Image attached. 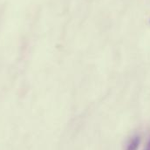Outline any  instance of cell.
I'll list each match as a JSON object with an SVG mask.
<instances>
[{
  "mask_svg": "<svg viewBox=\"0 0 150 150\" xmlns=\"http://www.w3.org/2000/svg\"><path fill=\"white\" fill-rule=\"evenodd\" d=\"M141 143H142L141 136L138 135V134L134 135L132 138H130V140L127 143L125 150H139Z\"/></svg>",
  "mask_w": 150,
  "mask_h": 150,
  "instance_id": "obj_1",
  "label": "cell"
},
{
  "mask_svg": "<svg viewBox=\"0 0 150 150\" xmlns=\"http://www.w3.org/2000/svg\"><path fill=\"white\" fill-rule=\"evenodd\" d=\"M149 23H150V20H149Z\"/></svg>",
  "mask_w": 150,
  "mask_h": 150,
  "instance_id": "obj_2",
  "label": "cell"
}]
</instances>
